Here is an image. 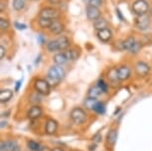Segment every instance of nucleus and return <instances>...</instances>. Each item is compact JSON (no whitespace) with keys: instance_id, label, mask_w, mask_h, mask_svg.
<instances>
[{"instance_id":"32","label":"nucleus","mask_w":152,"mask_h":151,"mask_svg":"<svg viewBox=\"0 0 152 151\" xmlns=\"http://www.w3.org/2000/svg\"><path fill=\"white\" fill-rule=\"evenodd\" d=\"M14 26H15V28H17L18 30H25L27 28V26L25 24L19 23V22H15V23H14Z\"/></svg>"},{"instance_id":"19","label":"nucleus","mask_w":152,"mask_h":151,"mask_svg":"<svg viewBox=\"0 0 152 151\" xmlns=\"http://www.w3.org/2000/svg\"><path fill=\"white\" fill-rule=\"evenodd\" d=\"M97 101H97L96 98H91V96H88V98L85 99L84 105H85V107L87 109L94 110V107H96V104H97Z\"/></svg>"},{"instance_id":"14","label":"nucleus","mask_w":152,"mask_h":151,"mask_svg":"<svg viewBox=\"0 0 152 151\" xmlns=\"http://www.w3.org/2000/svg\"><path fill=\"white\" fill-rule=\"evenodd\" d=\"M135 39L133 38V37H128L127 39H125L124 41L121 42V47H120V49L121 50H126V51H130L131 49L133 48V46L135 45Z\"/></svg>"},{"instance_id":"28","label":"nucleus","mask_w":152,"mask_h":151,"mask_svg":"<svg viewBox=\"0 0 152 151\" xmlns=\"http://www.w3.org/2000/svg\"><path fill=\"white\" fill-rule=\"evenodd\" d=\"M66 55H67L69 61H75V60L79 57V53L77 52L75 49H71V50H68L67 52H66Z\"/></svg>"},{"instance_id":"30","label":"nucleus","mask_w":152,"mask_h":151,"mask_svg":"<svg viewBox=\"0 0 152 151\" xmlns=\"http://www.w3.org/2000/svg\"><path fill=\"white\" fill-rule=\"evenodd\" d=\"M97 87L99 88V90H102V93H107V89H108V85L105 82L104 80H99V82H97V84H96Z\"/></svg>"},{"instance_id":"26","label":"nucleus","mask_w":152,"mask_h":151,"mask_svg":"<svg viewBox=\"0 0 152 151\" xmlns=\"http://www.w3.org/2000/svg\"><path fill=\"white\" fill-rule=\"evenodd\" d=\"M27 146L31 151H39L42 149L41 145H40L38 142L34 141V140H29L27 142Z\"/></svg>"},{"instance_id":"1","label":"nucleus","mask_w":152,"mask_h":151,"mask_svg":"<svg viewBox=\"0 0 152 151\" xmlns=\"http://www.w3.org/2000/svg\"><path fill=\"white\" fill-rule=\"evenodd\" d=\"M64 77H65L64 69L61 66H59V65H56V66H53L49 69L47 74V81L49 82L50 85H58L64 79Z\"/></svg>"},{"instance_id":"5","label":"nucleus","mask_w":152,"mask_h":151,"mask_svg":"<svg viewBox=\"0 0 152 151\" xmlns=\"http://www.w3.org/2000/svg\"><path fill=\"white\" fill-rule=\"evenodd\" d=\"M58 16H59L58 10H56L55 8H52V7L43 8L39 13L40 18H45V19H50V20H55Z\"/></svg>"},{"instance_id":"21","label":"nucleus","mask_w":152,"mask_h":151,"mask_svg":"<svg viewBox=\"0 0 152 151\" xmlns=\"http://www.w3.org/2000/svg\"><path fill=\"white\" fill-rule=\"evenodd\" d=\"M117 139V131L115 129H110V131L107 132V140L110 145H114L116 142Z\"/></svg>"},{"instance_id":"11","label":"nucleus","mask_w":152,"mask_h":151,"mask_svg":"<svg viewBox=\"0 0 152 151\" xmlns=\"http://www.w3.org/2000/svg\"><path fill=\"white\" fill-rule=\"evenodd\" d=\"M117 76H118L119 81H125L130 77V69L126 66L117 68Z\"/></svg>"},{"instance_id":"10","label":"nucleus","mask_w":152,"mask_h":151,"mask_svg":"<svg viewBox=\"0 0 152 151\" xmlns=\"http://www.w3.org/2000/svg\"><path fill=\"white\" fill-rule=\"evenodd\" d=\"M96 35H97V38L104 43L108 42L111 38H113V32H111L108 28H104V29L97 31Z\"/></svg>"},{"instance_id":"22","label":"nucleus","mask_w":152,"mask_h":151,"mask_svg":"<svg viewBox=\"0 0 152 151\" xmlns=\"http://www.w3.org/2000/svg\"><path fill=\"white\" fill-rule=\"evenodd\" d=\"M108 80L111 84H114L116 85V82H118L119 79H118V76H117V69L113 68L111 69L110 72H108Z\"/></svg>"},{"instance_id":"36","label":"nucleus","mask_w":152,"mask_h":151,"mask_svg":"<svg viewBox=\"0 0 152 151\" xmlns=\"http://www.w3.org/2000/svg\"><path fill=\"white\" fill-rule=\"evenodd\" d=\"M21 82H22V81H18V82H16V87H15V90H16V92H18V90H19L20 85H21Z\"/></svg>"},{"instance_id":"27","label":"nucleus","mask_w":152,"mask_h":151,"mask_svg":"<svg viewBox=\"0 0 152 151\" xmlns=\"http://www.w3.org/2000/svg\"><path fill=\"white\" fill-rule=\"evenodd\" d=\"M94 110L96 112L97 115H104L105 112V105L104 102L102 101H97V104H96V107H94Z\"/></svg>"},{"instance_id":"33","label":"nucleus","mask_w":152,"mask_h":151,"mask_svg":"<svg viewBox=\"0 0 152 151\" xmlns=\"http://www.w3.org/2000/svg\"><path fill=\"white\" fill-rule=\"evenodd\" d=\"M102 3V0H90V5L97 7L99 5Z\"/></svg>"},{"instance_id":"23","label":"nucleus","mask_w":152,"mask_h":151,"mask_svg":"<svg viewBox=\"0 0 152 151\" xmlns=\"http://www.w3.org/2000/svg\"><path fill=\"white\" fill-rule=\"evenodd\" d=\"M102 93V90H99V88L97 85H94L91 89L88 90V96H91V98H97L99 96H100Z\"/></svg>"},{"instance_id":"7","label":"nucleus","mask_w":152,"mask_h":151,"mask_svg":"<svg viewBox=\"0 0 152 151\" xmlns=\"http://www.w3.org/2000/svg\"><path fill=\"white\" fill-rule=\"evenodd\" d=\"M135 72L139 77H145L150 72V68L144 62H137L135 65Z\"/></svg>"},{"instance_id":"15","label":"nucleus","mask_w":152,"mask_h":151,"mask_svg":"<svg viewBox=\"0 0 152 151\" xmlns=\"http://www.w3.org/2000/svg\"><path fill=\"white\" fill-rule=\"evenodd\" d=\"M57 43H58L59 50L60 51H65L67 50L69 46H70V40H69L66 36H61L57 39Z\"/></svg>"},{"instance_id":"42","label":"nucleus","mask_w":152,"mask_h":151,"mask_svg":"<svg viewBox=\"0 0 152 151\" xmlns=\"http://www.w3.org/2000/svg\"><path fill=\"white\" fill-rule=\"evenodd\" d=\"M39 151H42V149H41V150H39Z\"/></svg>"},{"instance_id":"25","label":"nucleus","mask_w":152,"mask_h":151,"mask_svg":"<svg viewBox=\"0 0 152 151\" xmlns=\"http://www.w3.org/2000/svg\"><path fill=\"white\" fill-rule=\"evenodd\" d=\"M12 6L16 11H21L25 7V0H13Z\"/></svg>"},{"instance_id":"35","label":"nucleus","mask_w":152,"mask_h":151,"mask_svg":"<svg viewBox=\"0 0 152 151\" xmlns=\"http://www.w3.org/2000/svg\"><path fill=\"white\" fill-rule=\"evenodd\" d=\"M116 15L119 17V18H120V20H121V21H124V18H123V17H122V15H121V13H120L119 9H116Z\"/></svg>"},{"instance_id":"34","label":"nucleus","mask_w":152,"mask_h":151,"mask_svg":"<svg viewBox=\"0 0 152 151\" xmlns=\"http://www.w3.org/2000/svg\"><path fill=\"white\" fill-rule=\"evenodd\" d=\"M5 53H6V51H5V48L3 46H0V59H1V60L4 58Z\"/></svg>"},{"instance_id":"40","label":"nucleus","mask_w":152,"mask_h":151,"mask_svg":"<svg viewBox=\"0 0 152 151\" xmlns=\"http://www.w3.org/2000/svg\"><path fill=\"white\" fill-rule=\"evenodd\" d=\"M12 151H21V150H20V148H19V146H18V145H17V146H16L15 148H14V149H13Z\"/></svg>"},{"instance_id":"31","label":"nucleus","mask_w":152,"mask_h":151,"mask_svg":"<svg viewBox=\"0 0 152 151\" xmlns=\"http://www.w3.org/2000/svg\"><path fill=\"white\" fill-rule=\"evenodd\" d=\"M9 21L7 19H4V18H1L0 19V28H1L2 31L4 30H7L9 28Z\"/></svg>"},{"instance_id":"29","label":"nucleus","mask_w":152,"mask_h":151,"mask_svg":"<svg viewBox=\"0 0 152 151\" xmlns=\"http://www.w3.org/2000/svg\"><path fill=\"white\" fill-rule=\"evenodd\" d=\"M53 20H50V19H45V18H39V25L41 26L42 28H50L51 24H52Z\"/></svg>"},{"instance_id":"6","label":"nucleus","mask_w":152,"mask_h":151,"mask_svg":"<svg viewBox=\"0 0 152 151\" xmlns=\"http://www.w3.org/2000/svg\"><path fill=\"white\" fill-rule=\"evenodd\" d=\"M87 17L88 20L91 21H96L99 18H100V11L97 7L93 6V5H88L87 7Z\"/></svg>"},{"instance_id":"2","label":"nucleus","mask_w":152,"mask_h":151,"mask_svg":"<svg viewBox=\"0 0 152 151\" xmlns=\"http://www.w3.org/2000/svg\"><path fill=\"white\" fill-rule=\"evenodd\" d=\"M70 117L72 121L76 124H83L87 120L86 112L83 109H81V107H75V109H72L70 113Z\"/></svg>"},{"instance_id":"24","label":"nucleus","mask_w":152,"mask_h":151,"mask_svg":"<svg viewBox=\"0 0 152 151\" xmlns=\"http://www.w3.org/2000/svg\"><path fill=\"white\" fill-rule=\"evenodd\" d=\"M47 49L49 52L54 53V52H58L59 50V46L58 43H57V40H54V41H50L47 44Z\"/></svg>"},{"instance_id":"3","label":"nucleus","mask_w":152,"mask_h":151,"mask_svg":"<svg viewBox=\"0 0 152 151\" xmlns=\"http://www.w3.org/2000/svg\"><path fill=\"white\" fill-rule=\"evenodd\" d=\"M34 88H35L37 93L43 96H48L51 92V85L49 84L47 80H36L35 84H34Z\"/></svg>"},{"instance_id":"38","label":"nucleus","mask_w":152,"mask_h":151,"mask_svg":"<svg viewBox=\"0 0 152 151\" xmlns=\"http://www.w3.org/2000/svg\"><path fill=\"white\" fill-rule=\"evenodd\" d=\"M38 40H39V42L41 43V44H42L43 42H44V39H43V36H42V35L38 36Z\"/></svg>"},{"instance_id":"37","label":"nucleus","mask_w":152,"mask_h":151,"mask_svg":"<svg viewBox=\"0 0 152 151\" xmlns=\"http://www.w3.org/2000/svg\"><path fill=\"white\" fill-rule=\"evenodd\" d=\"M49 1H50L51 3H53V4H57V3H59L61 0H49Z\"/></svg>"},{"instance_id":"18","label":"nucleus","mask_w":152,"mask_h":151,"mask_svg":"<svg viewBox=\"0 0 152 151\" xmlns=\"http://www.w3.org/2000/svg\"><path fill=\"white\" fill-rule=\"evenodd\" d=\"M13 96V92L10 90H2L0 93V101L7 102L9 101Z\"/></svg>"},{"instance_id":"9","label":"nucleus","mask_w":152,"mask_h":151,"mask_svg":"<svg viewBox=\"0 0 152 151\" xmlns=\"http://www.w3.org/2000/svg\"><path fill=\"white\" fill-rule=\"evenodd\" d=\"M42 113H43L42 109L39 107V105H33V107H30V109L28 110L27 116L29 119L34 120V119H38L39 117H41Z\"/></svg>"},{"instance_id":"4","label":"nucleus","mask_w":152,"mask_h":151,"mask_svg":"<svg viewBox=\"0 0 152 151\" xmlns=\"http://www.w3.org/2000/svg\"><path fill=\"white\" fill-rule=\"evenodd\" d=\"M149 10V5L145 0H136L132 4V11L137 16L145 15Z\"/></svg>"},{"instance_id":"17","label":"nucleus","mask_w":152,"mask_h":151,"mask_svg":"<svg viewBox=\"0 0 152 151\" xmlns=\"http://www.w3.org/2000/svg\"><path fill=\"white\" fill-rule=\"evenodd\" d=\"M16 146H17L16 141H13V140L2 141L1 145H0V150L1 151H12Z\"/></svg>"},{"instance_id":"16","label":"nucleus","mask_w":152,"mask_h":151,"mask_svg":"<svg viewBox=\"0 0 152 151\" xmlns=\"http://www.w3.org/2000/svg\"><path fill=\"white\" fill-rule=\"evenodd\" d=\"M53 60H54V63H55L56 65H59V66H62V65L66 64V63L69 61L66 53L56 54V55L53 57Z\"/></svg>"},{"instance_id":"12","label":"nucleus","mask_w":152,"mask_h":151,"mask_svg":"<svg viewBox=\"0 0 152 151\" xmlns=\"http://www.w3.org/2000/svg\"><path fill=\"white\" fill-rule=\"evenodd\" d=\"M49 30L53 34H55V35H59V34H61L63 31H64V25H63L61 22L57 21V20H53Z\"/></svg>"},{"instance_id":"20","label":"nucleus","mask_w":152,"mask_h":151,"mask_svg":"<svg viewBox=\"0 0 152 151\" xmlns=\"http://www.w3.org/2000/svg\"><path fill=\"white\" fill-rule=\"evenodd\" d=\"M107 22L104 18H99L94 22V27L96 31L104 29V28H107Z\"/></svg>"},{"instance_id":"8","label":"nucleus","mask_w":152,"mask_h":151,"mask_svg":"<svg viewBox=\"0 0 152 151\" xmlns=\"http://www.w3.org/2000/svg\"><path fill=\"white\" fill-rule=\"evenodd\" d=\"M57 129H58V122L54 119L50 118L46 121L45 124V132L48 135H53L54 133H56Z\"/></svg>"},{"instance_id":"39","label":"nucleus","mask_w":152,"mask_h":151,"mask_svg":"<svg viewBox=\"0 0 152 151\" xmlns=\"http://www.w3.org/2000/svg\"><path fill=\"white\" fill-rule=\"evenodd\" d=\"M51 151H64V150H63V149H62V148L56 147V148H53V149H52V150H51Z\"/></svg>"},{"instance_id":"13","label":"nucleus","mask_w":152,"mask_h":151,"mask_svg":"<svg viewBox=\"0 0 152 151\" xmlns=\"http://www.w3.org/2000/svg\"><path fill=\"white\" fill-rule=\"evenodd\" d=\"M136 26L141 30L147 29L149 26V19L146 15L138 16L136 18Z\"/></svg>"},{"instance_id":"41","label":"nucleus","mask_w":152,"mask_h":151,"mask_svg":"<svg viewBox=\"0 0 152 151\" xmlns=\"http://www.w3.org/2000/svg\"><path fill=\"white\" fill-rule=\"evenodd\" d=\"M150 14H151V16H152V8L150 9Z\"/></svg>"}]
</instances>
